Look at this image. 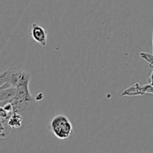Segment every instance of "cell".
Wrapping results in <instances>:
<instances>
[{
  "mask_svg": "<svg viewBox=\"0 0 153 153\" xmlns=\"http://www.w3.org/2000/svg\"><path fill=\"white\" fill-rule=\"evenodd\" d=\"M49 128L52 134L60 140H66L73 134V124L64 114H58L54 117L50 121Z\"/></svg>",
  "mask_w": 153,
  "mask_h": 153,
  "instance_id": "6da1fadb",
  "label": "cell"
},
{
  "mask_svg": "<svg viewBox=\"0 0 153 153\" xmlns=\"http://www.w3.org/2000/svg\"><path fill=\"white\" fill-rule=\"evenodd\" d=\"M31 36L34 41L42 46H46L47 43V33L46 30L36 23L31 25Z\"/></svg>",
  "mask_w": 153,
  "mask_h": 153,
  "instance_id": "7a4b0ae2",
  "label": "cell"
},
{
  "mask_svg": "<svg viewBox=\"0 0 153 153\" xmlns=\"http://www.w3.org/2000/svg\"><path fill=\"white\" fill-rule=\"evenodd\" d=\"M16 95V87H10L0 90V104L1 106L11 102Z\"/></svg>",
  "mask_w": 153,
  "mask_h": 153,
  "instance_id": "3957f363",
  "label": "cell"
}]
</instances>
